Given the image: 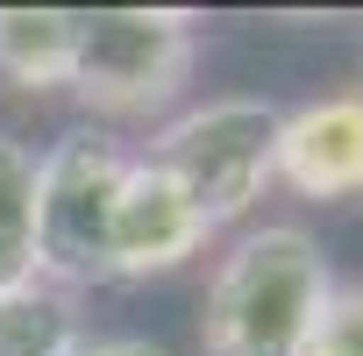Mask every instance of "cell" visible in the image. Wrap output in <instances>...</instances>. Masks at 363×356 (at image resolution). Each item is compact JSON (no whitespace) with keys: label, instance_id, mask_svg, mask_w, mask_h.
Here are the masks:
<instances>
[{"label":"cell","instance_id":"1","mask_svg":"<svg viewBox=\"0 0 363 356\" xmlns=\"http://www.w3.org/2000/svg\"><path fill=\"white\" fill-rule=\"evenodd\" d=\"M335 292L320 243L292 221L250 228L207 278L200 349L207 356H306V335Z\"/></svg>","mask_w":363,"mask_h":356},{"label":"cell","instance_id":"2","mask_svg":"<svg viewBox=\"0 0 363 356\" xmlns=\"http://www.w3.org/2000/svg\"><path fill=\"white\" fill-rule=\"evenodd\" d=\"M143 164H157L171 186L193 200V214L207 228H228L278 178V107L271 100H242V93L235 100H207L193 114L164 121Z\"/></svg>","mask_w":363,"mask_h":356},{"label":"cell","instance_id":"3","mask_svg":"<svg viewBox=\"0 0 363 356\" xmlns=\"http://www.w3.org/2000/svg\"><path fill=\"white\" fill-rule=\"evenodd\" d=\"M200 36L186 8H79L72 93L107 121L164 114L193 79Z\"/></svg>","mask_w":363,"mask_h":356},{"label":"cell","instance_id":"4","mask_svg":"<svg viewBox=\"0 0 363 356\" xmlns=\"http://www.w3.org/2000/svg\"><path fill=\"white\" fill-rule=\"evenodd\" d=\"M121 171L128 157L79 128L57 135L50 157H36V278L79 292V285H107V228H114V200H121Z\"/></svg>","mask_w":363,"mask_h":356},{"label":"cell","instance_id":"5","mask_svg":"<svg viewBox=\"0 0 363 356\" xmlns=\"http://www.w3.org/2000/svg\"><path fill=\"white\" fill-rule=\"evenodd\" d=\"M207 221L193 214V200L143 157H128L121 171V200H114V228H107V264L114 278H164L186 257L207 250Z\"/></svg>","mask_w":363,"mask_h":356},{"label":"cell","instance_id":"6","mask_svg":"<svg viewBox=\"0 0 363 356\" xmlns=\"http://www.w3.org/2000/svg\"><path fill=\"white\" fill-rule=\"evenodd\" d=\"M278 178L320 207L363 200V107L342 93L278 114Z\"/></svg>","mask_w":363,"mask_h":356},{"label":"cell","instance_id":"7","mask_svg":"<svg viewBox=\"0 0 363 356\" xmlns=\"http://www.w3.org/2000/svg\"><path fill=\"white\" fill-rule=\"evenodd\" d=\"M79 8H0V79L22 93L72 86Z\"/></svg>","mask_w":363,"mask_h":356},{"label":"cell","instance_id":"8","mask_svg":"<svg viewBox=\"0 0 363 356\" xmlns=\"http://www.w3.org/2000/svg\"><path fill=\"white\" fill-rule=\"evenodd\" d=\"M79 342V299L50 278L0 285V356H65Z\"/></svg>","mask_w":363,"mask_h":356},{"label":"cell","instance_id":"9","mask_svg":"<svg viewBox=\"0 0 363 356\" xmlns=\"http://www.w3.org/2000/svg\"><path fill=\"white\" fill-rule=\"evenodd\" d=\"M36 278V150L0 135V285Z\"/></svg>","mask_w":363,"mask_h":356},{"label":"cell","instance_id":"10","mask_svg":"<svg viewBox=\"0 0 363 356\" xmlns=\"http://www.w3.org/2000/svg\"><path fill=\"white\" fill-rule=\"evenodd\" d=\"M306 356H363V278L328 292V306L306 335Z\"/></svg>","mask_w":363,"mask_h":356},{"label":"cell","instance_id":"11","mask_svg":"<svg viewBox=\"0 0 363 356\" xmlns=\"http://www.w3.org/2000/svg\"><path fill=\"white\" fill-rule=\"evenodd\" d=\"M65 356H164V349L143 342V335H79Z\"/></svg>","mask_w":363,"mask_h":356},{"label":"cell","instance_id":"12","mask_svg":"<svg viewBox=\"0 0 363 356\" xmlns=\"http://www.w3.org/2000/svg\"><path fill=\"white\" fill-rule=\"evenodd\" d=\"M349 100H356V107H363V86H356V93H349Z\"/></svg>","mask_w":363,"mask_h":356}]
</instances>
